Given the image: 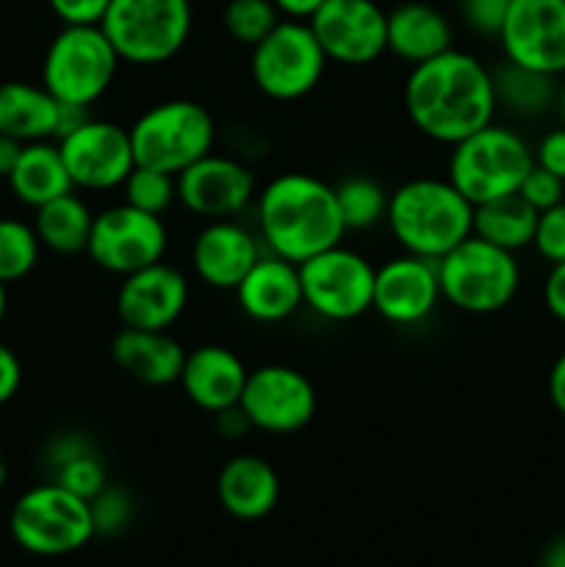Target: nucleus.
Segmentation results:
<instances>
[{
  "instance_id": "8fccbe9b",
  "label": "nucleus",
  "mask_w": 565,
  "mask_h": 567,
  "mask_svg": "<svg viewBox=\"0 0 565 567\" xmlns=\"http://www.w3.org/2000/svg\"><path fill=\"white\" fill-rule=\"evenodd\" d=\"M541 567H565V535H559L543 554Z\"/></svg>"
},
{
  "instance_id": "cd10ccee",
  "label": "nucleus",
  "mask_w": 565,
  "mask_h": 567,
  "mask_svg": "<svg viewBox=\"0 0 565 567\" xmlns=\"http://www.w3.org/2000/svg\"><path fill=\"white\" fill-rule=\"evenodd\" d=\"M94 210L89 208L81 194L70 192L50 199L33 216V230L39 244L55 255H81L86 252L89 233H92Z\"/></svg>"
},
{
  "instance_id": "412c9836",
  "label": "nucleus",
  "mask_w": 565,
  "mask_h": 567,
  "mask_svg": "<svg viewBox=\"0 0 565 567\" xmlns=\"http://www.w3.org/2000/svg\"><path fill=\"white\" fill-rule=\"evenodd\" d=\"M247 363L242 354L222 343H203L186 352L181 371V391L203 413H225L236 408L247 385Z\"/></svg>"
},
{
  "instance_id": "9b49d317",
  "label": "nucleus",
  "mask_w": 565,
  "mask_h": 567,
  "mask_svg": "<svg viewBox=\"0 0 565 567\" xmlns=\"http://www.w3.org/2000/svg\"><path fill=\"white\" fill-rule=\"evenodd\" d=\"M374 269L366 255L341 244L299 264L305 308L319 319L343 324L371 310L374 299Z\"/></svg>"
},
{
  "instance_id": "b1692460",
  "label": "nucleus",
  "mask_w": 565,
  "mask_h": 567,
  "mask_svg": "<svg viewBox=\"0 0 565 567\" xmlns=\"http://www.w3.org/2000/svg\"><path fill=\"white\" fill-rule=\"evenodd\" d=\"M216 498L236 520H260L280 502V476L260 454H233L216 476Z\"/></svg>"
},
{
  "instance_id": "ea45409f",
  "label": "nucleus",
  "mask_w": 565,
  "mask_h": 567,
  "mask_svg": "<svg viewBox=\"0 0 565 567\" xmlns=\"http://www.w3.org/2000/svg\"><path fill=\"white\" fill-rule=\"evenodd\" d=\"M61 25H100L111 0H48Z\"/></svg>"
},
{
  "instance_id": "c03bdc74",
  "label": "nucleus",
  "mask_w": 565,
  "mask_h": 567,
  "mask_svg": "<svg viewBox=\"0 0 565 567\" xmlns=\"http://www.w3.org/2000/svg\"><path fill=\"white\" fill-rule=\"evenodd\" d=\"M89 449H94L92 443H89V437L78 435V432H66V435H59L48 446V465H50V471L59 468V465L66 463V460L78 457V454L89 452Z\"/></svg>"
},
{
  "instance_id": "20e7f679",
  "label": "nucleus",
  "mask_w": 565,
  "mask_h": 567,
  "mask_svg": "<svg viewBox=\"0 0 565 567\" xmlns=\"http://www.w3.org/2000/svg\"><path fill=\"white\" fill-rule=\"evenodd\" d=\"M532 166V144L515 127L493 120L449 147L446 177L471 205H482L518 194Z\"/></svg>"
},
{
  "instance_id": "dca6fc26",
  "label": "nucleus",
  "mask_w": 565,
  "mask_h": 567,
  "mask_svg": "<svg viewBox=\"0 0 565 567\" xmlns=\"http://www.w3.org/2000/svg\"><path fill=\"white\" fill-rule=\"evenodd\" d=\"M258 197V177L236 155L208 153L177 175V205L203 221L238 219Z\"/></svg>"
},
{
  "instance_id": "37998d69",
  "label": "nucleus",
  "mask_w": 565,
  "mask_h": 567,
  "mask_svg": "<svg viewBox=\"0 0 565 567\" xmlns=\"http://www.w3.org/2000/svg\"><path fill=\"white\" fill-rule=\"evenodd\" d=\"M22 385V365L14 349L0 341V404L11 402Z\"/></svg>"
},
{
  "instance_id": "1a4fd4ad",
  "label": "nucleus",
  "mask_w": 565,
  "mask_h": 567,
  "mask_svg": "<svg viewBox=\"0 0 565 567\" xmlns=\"http://www.w3.org/2000/svg\"><path fill=\"white\" fill-rule=\"evenodd\" d=\"M9 532L17 546L37 557H64L94 537L92 507L53 480L31 487L14 502Z\"/></svg>"
},
{
  "instance_id": "6ab92c4d",
  "label": "nucleus",
  "mask_w": 565,
  "mask_h": 567,
  "mask_svg": "<svg viewBox=\"0 0 565 567\" xmlns=\"http://www.w3.org/2000/svg\"><path fill=\"white\" fill-rule=\"evenodd\" d=\"M192 286L177 266L158 264L122 277L116 291V316L133 330H172L186 313Z\"/></svg>"
},
{
  "instance_id": "49530a36",
  "label": "nucleus",
  "mask_w": 565,
  "mask_h": 567,
  "mask_svg": "<svg viewBox=\"0 0 565 567\" xmlns=\"http://www.w3.org/2000/svg\"><path fill=\"white\" fill-rule=\"evenodd\" d=\"M548 399H552L554 410L565 419V352L554 360L552 371H548Z\"/></svg>"
},
{
  "instance_id": "de8ad7c7",
  "label": "nucleus",
  "mask_w": 565,
  "mask_h": 567,
  "mask_svg": "<svg viewBox=\"0 0 565 567\" xmlns=\"http://www.w3.org/2000/svg\"><path fill=\"white\" fill-rule=\"evenodd\" d=\"M216 430L222 432V435L225 437H238V435H244V432H249L253 430V426H249V421H247V415L242 413V408H230V410H225V413H216Z\"/></svg>"
},
{
  "instance_id": "4c0bfd02",
  "label": "nucleus",
  "mask_w": 565,
  "mask_h": 567,
  "mask_svg": "<svg viewBox=\"0 0 565 567\" xmlns=\"http://www.w3.org/2000/svg\"><path fill=\"white\" fill-rule=\"evenodd\" d=\"M510 0H460V17L476 37L499 39L507 20Z\"/></svg>"
},
{
  "instance_id": "2eb2a0df",
  "label": "nucleus",
  "mask_w": 565,
  "mask_h": 567,
  "mask_svg": "<svg viewBox=\"0 0 565 567\" xmlns=\"http://www.w3.org/2000/svg\"><path fill=\"white\" fill-rule=\"evenodd\" d=\"M308 25L330 64L358 70L388 53V11L377 0H327Z\"/></svg>"
},
{
  "instance_id": "c9c22d12",
  "label": "nucleus",
  "mask_w": 565,
  "mask_h": 567,
  "mask_svg": "<svg viewBox=\"0 0 565 567\" xmlns=\"http://www.w3.org/2000/svg\"><path fill=\"white\" fill-rule=\"evenodd\" d=\"M89 507H92L94 535H120L133 518L131 493L120 485H111V482L89 502Z\"/></svg>"
},
{
  "instance_id": "aec40b11",
  "label": "nucleus",
  "mask_w": 565,
  "mask_h": 567,
  "mask_svg": "<svg viewBox=\"0 0 565 567\" xmlns=\"http://www.w3.org/2000/svg\"><path fill=\"white\" fill-rule=\"evenodd\" d=\"M264 252L258 233L238 219L205 221L192 241V269L203 286L236 291Z\"/></svg>"
},
{
  "instance_id": "f8f14e48",
  "label": "nucleus",
  "mask_w": 565,
  "mask_h": 567,
  "mask_svg": "<svg viewBox=\"0 0 565 567\" xmlns=\"http://www.w3.org/2000/svg\"><path fill=\"white\" fill-rule=\"evenodd\" d=\"M170 249V230L164 216L144 214L127 203L97 210L89 233L86 255L97 269L127 277L158 264Z\"/></svg>"
},
{
  "instance_id": "9d476101",
  "label": "nucleus",
  "mask_w": 565,
  "mask_h": 567,
  "mask_svg": "<svg viewBox=\"0 0 565 567\" xmlns=\"http://www.w3.org/2000/svg\"><path fill=\"white\" fill-rule=\"evenodd\" d=\"M327 55L308 22L280 20L249 48V78L266 100L297 103L308 97L327 72Z\"/></svg>"
},
{
  "instance_id": "e433bc0d",
  "label": "nucleus",
  "mask_w": 565,
  "mask_h": 567,
  "mask_svg": "<svg viewBox=\"0 0 565 567\" xmlns=\"http://www.w3.org/2000/svg\"><path fill=\"white\" fill-rule=\"evenodd\" d=\"M532 249H535L548 266L565 260V199L559 205H554V208L537 214Z\"/></svg>"
},
{
  "instance_id": "c756f323",
  "label": "nucleus",
  "mask_w": 565,
  "mask_h": 567,
  "mask_svg": "<svg viewBox=\"0 0 565 567\" xmlns=\"http://www.w3.org/2000/svg\"><path fill=\"white\" fill-rule=\"evenodd\" d=\"M493 92H496V105L513 116H541L554 109L559 83L554 75L526 70V66L504 61L493 70Z\"/></svg>"
},
{
  "instance_id": "09e8293b",
  "label": "nucleus",
  "mask_w": 565,
  "mask_h": 567,
  "mask_svg": "<svg viewBox=\"0 0 565 567\" xmlns=\"http://www.w3.org/2000/svg\"><path fill=\"white\" fill-rule=\"evenodd\" d=\"M22 147H25V144L0 133V177H3V181H9L11 169L17 166V158H20Z\"/></svg>"
},
{
  "instance_id": "ddd939ff",
  "label": "nucleus",
  "mask_w": 565,
  "mask_h": 567,
  "mask_svg": "<svg viewBox=\"0 0 565 567\" xmlns=\"http://www.w3.org/2000/svg\"><path fill=\"white\" fill-rule=\"evenodd\" d=\"M316 388L308 374L286 363H264L249 369L238 408L249 426L264 435H294L316 415Z\"/></svg>"
},
{
  "instance_id": "f3484780",
  "label": "nucleus",
  "mask_w": 565,
  "mask_h": 567,
  "mask_svg": "<svg viewBox=\"0 0 565 567\" xmlns=\"http://www.w3.org/2000/svg\"><path fill=\"white\" fill-rule=\"evenodd\" d=\"M499 44L504 61L565 75V0H510Z\"/></svg>"
},
{
  "instance_id": "f257e3e1",
  "label": "nucleus",
  "mask_w": 565,
  "mask_h": 567,
  "mask_svg": "<svg viewBox=\"0 0 565 567\" xmlns=\"http://www.w3.org/2000/svg\"><path fill=\"white\" fill-rule=\"evenodd\" d=\"M402 105L421 136L454 147L496 120L493 70L474 53L452 48L424 64L410 66Z\"/></svg>"
},
{
  "instance_id": "f704fd0d",
  "label": "nucleus",
  "mask_w": 565,
  "mask_h": 567,
  "mask_svg": "<svg viewBox=\"0 0 565 567\" xmlns=\"http://www.w3.org/2000/svg\"><path fill=\"white\" fill-rule=\"evenodd\" d=\"M53 482L55 485L66 487L70 493H75V496L92 502V498L109 485V474H105V465L103 460L97 457V452L89 449V452L78 454V457L66 460L59 468H53Z\"/></svg>"
},
{
  "instance_id": "7c9ffc66",
  "label": "nucleus",
  "mask_w": 565,
  "mask_h": 567,
  "mask_svg": "<svg viewBox=\"0 0 565 567\" xmlns=\"http://www.w3.org/2000/svg\"><path fill=\"white\" fill-rule=\"evenodd\" d=\"M338 210L347 233H366L386 225L391 192L369 175H352L336 186Z\"/></svg>"
},
{
  "instance_id": "a19ab883",
  "label": "nucleus",
  "mask_w": 565,
  "mask_h": 567,
  "mask_svg": "<svg viewBox=\"0 0 565 567\" xmlns=\"http://www.w3.org/2000/svg\"><path fill=\"white\" fill-rule=\"evenodd\" d=\"M535 153V166L552 172L559 181H565V127H552L548 133H543L541 142L532 147Z\"/></svg>"
},
{
  "instance_id": "603ef678",
  "label": "nucleus",
  "mask_w": 565,
  "mask_h": 567,
  "mask_svg": "<svg viewBox=\"0 0 565 567\" xmlns=\"http://www.w3.org/2000/svg\"><path fill=\"white\" fill-rule=\"evenodd\" d=\"M6 480H9V463H6L3 452H0V491L6 487Z\"/></svg>"
},
{
  "instance_id": "79ce46f5",
  "label": "nucleus",
  "mask_w": 565,
  "mask_h": 567,
  "mask_svg": "<svg viewBox=\"0 0 565 567\" xmlns=\"http://www.w3.org/2000/svg\"><path fill=\"white\" fill-rule=\"evenodd\" d=\"M543 305L548 313L565 324V260L552 264L546 280H543Z\"/></svg>"
},
{
  "instance_id": "72a5a7b5",
  "label": "nucleus",
  "mask_w": 565,
  "mask_h": 567,
  "mask_svg": "<svg viewBox=\"0 0 565 567\" xmlns=\"http://www.w3.org/2000/svg\"><path fill=\"white\" fill-rule=\"evenodd\" d=\"M280 20V11L271 0H227L222 11L225 33L244 48H255Z\"/></svg>"
},
{
  "instance_id": "a211bd4d",
  "label": "nucleus",
  "mask_w": 565,
  "mask_h": 567,
  "mask_svg": "<svg viewBox=\"0 0 565 567\" xmlns=\"http://www.w3.org/2000/svg\"><path fill=\"white\" fill-rule=\"evenodd\" d=\"M441 302L435 260L402 252L374 269L371 310L391 327L424 324Z\"/></svg>"
},
{
  "instance_id": "0eeeda50",
  "label": "nucleus",
  "mask_w": 565,
  "mask_h": 567,
  "mask_svg": "<svg viewBox=\"0 0 565 567\" xmlns=\"http://www.w3.org/2000/svg\"><path fill=\"white\" fill-rule=\"evenodd\" d=\"M120 55L100 25H64L42 59V86L59 103L92 111L114 86Z\"/></svg>"
},
{
  "instance_id": "393cba45",
  "label": "nucleus",
  "mask_w": 565,
  "mask_h": 567,
  "mask_svg": "<svg viewBox=\"0 0 565 567\" xmlns=\"http://www.w3.org/2000/svg\"><path fill=\"white\" fill-rule=\"evenodd\" d=\"M452 22L424 0H408L388 11V53L415 66L452 50Z\"/></svg>"
},
{
  "instance_id": "39448f33",
  "label": "nucleus",
  "mask_w": 565,
  "mask_h": 567,
  "mask_svg": "<svg viewBox=\"0 0 565 567\" xmlns=\"http://www.w3.org/2000/svg\"><path fill=\"white\" fill-rule=\"evenodd\" d=\"M136 166L181 175L199 158L216 150L214 114L188 97L161 100L136 116L127 127Z\"/></svg>"
},
{
  "instance_id": "a18cd8bd",
  "label": "nucleus",
  "mask_w": 565,
  "mask_h": 567,
  "mask_svg": "<svg viewBox=\"0 0 565 567\" xmlns=\"http://www.w3.org/2000/svg\"><path fill=\"white\" fill-rule=\"evenodd\" d=\"M275 9L280 11L282 20H299V22H308L327 0H271Z\"/></svg>"
},
{
  "instance_id": "a878e982",
  "label": "nucleus",
  "mask_w": 565,
  "mask_h": 567,
  "mask_svg": "<svg viewBox=\"0 0 565 567\" xmlns=\"http://www.w3.org/2000/svg\"><path fill=\"white\" fill-rule=\"evenodd\" d=\"M61 103L42 86L28 81L0 83V133L22 144L55 142Z\"/></svg>"
},
{
  "instance_id": "3c124183",
  "label": "nucleus",
  "mask_w": 565,
  "mask_h": 567,
  "mask_svg": "<svg viewBox=\"0 0 565 567\" xmlns=\"http://www.w3.org/2000/svg\"><path fill=\"white\" fill-rule=\"evenodd\" d=\"M554 111H557V116H559V125L565 127V83L559 86L557 100H554Z\"/></svg>"
},
{
  "instance_id": "7ed1b4c3",
  "label": "nucleus",
  "mask_w": 565,
  "mask_h": 567,
  "mask_svg": "<svg viewBox=\"0 0 565 567\" xmlns=\"http://www.w3.org/2000/svg\"><path fill=\"white\" fill-rule=\"evenodd\" d=\"M386 225L402 252L438 260L471 236L474 205L449 177H413L391 192Z\"/></svg>"
},
{
  "instance_id": "2f4dec72",
  "label": "nucleus",
  "mask_w": 565,
  "mask_h": 567,
  "mask_svg": "<svg viewBox=\"0 0 565 567\" xmlns=\"http://www.w3.org/2000/svg\"><path fill=\"white\" fill-rule=\"evenodd\" d=\"M42 255L33 225L22 219H0V282H17L31 275Z\"/></svg>"
},
{
  "instance_id": "6e6552de",
  "label": "nucleus",
  "mask_w": 565,
  "mask_h": 567,
  "mask_svg": "<svg viewBox=\"0 0 565 567\" xmlns=\"http://www.w3.org/2000/svg\"><path fill=\"white\" fill-rule=\"evenodd\" d=\"M100 28L122 64L161 66L186 48L194 6L192 0H111Z\"/></svg>"
},
{
  "instance_id": "bb28decb",
  "label": "nucleus",
  "mask_w": 565,
  "mask_h": 567,
  "mask_svg": "<svg viewBox=\"0 0 565 567\" xmlns=\"http://www.w3.org/2000/svg\"><path fill=\"white\" fill-rule=\"evenodd\" d=\"M9 188L22 205L28 208H42L50 199L61 197V194L75 192L72 177L66 172L64 158L55 142H31L22 147L17 166L9 175Z\"/></svg>"
},
{
  "instance_id": "58836bf2",
  "label": "nucleus",
  "mask_w": 565,
  "mask_h": 567,
  "mask_svg": "<svg viewBox=\"0 0 565 567\" xmlns=\"http://www.w3.org/2000/svg\"><path fill=\"white\" fill-rule=\"evenodd\" d=\"M518 194L521 199H526V203L537 210V214H543V210L563 203L565 181H559V177L552 175V172L541 169V166H532L530 175H526L524 183H521Z\"/></svg>"
},
{
  "instance_id": "473e14b6",
  "label": "nucleus",
  "mask_w": 565,
  "mask_h": 567,
  "mask_svg": "<svg viewBox=\"0 0 565 567\" xmlns=\"http://www.w3.org/2000/svg\"><path fill=\"white\" fill-rule=\"evenodd\" d=\"M122 203L153 216H166L177 205V177L170 172L133 166L122 183Z\"/></svg>"
},
{
  "instance_id": "c85d7f7f",
  "label": "nucleus",
  "mask_w": 565,
  "mask_h": 567,
  "mask_svg": "<svg viewBox=\"0 0 565 567\" xmlns=\"http://www.w3.org/2000/svg\"><path fill=\"white\" fill-rule=\"evenodd\" d=\"M535 227L537 210L526 199H521V194H507V197L474 205L471 233L485 238L487 244L507 249V252H521V249L532 247Z\"/></svg>"
},
{
  "instance_id": "f03ea898",
  "label": "nucleus",
  "mask_w": 565,
  "mask_h": 567,
  "mask_svg": "<svg viewBox=\"0 0 565 567\" xmlns=\"http://www.w3.org/2000/svg\"><path fill=\"white\" fill-rule=\"evenodd\" d=\"M255 233L269 255L305 264L347 236L336 186L308 172L275 175L255 197Z\"/></svg>"
},
{
  "instance_id": "4468645a",
  "label": "nucleus",
  "mask_w": 565,
  "mask_h": 567,
  "mask_svg": "<svg viewBox=\"0 0 565 567\" xmlns=\"http://www.w3.org/2000/svg\"><path fill=\"white\" fill-rule=\"evenodd\" d=\"M55 144H59L75 192L78 188L94 194L114 192V188H122L125 177L136 166L131 133L120 122L89 116Z\"/></svg>"
},
{
  "instance_id": "5701e85b",
  "label": "nucleus",
  "mask_w": 565,
  "mask_h": 567,
  "mask_svg": "<svg viewBox=\"0 0 565 567\" xmlns=\"http://www.w3.org/2000/svg\"><path fill=\"white\" fill-rule=\"evenodd\" d=\"M111 360L131 380L150 388H166L181 380L186 349L170 330L122 327L111 341Z\"/></svg>"
},
{
  "instance_id": "423d86ee",
  "label": "nucleus",
  "mask_w": 565,
  "mask_h": 567,
  "mask_svg": "<svg viewBox=\"0 0 565 567\" xmlns=\"http://www.w3.org/2000/svg\"><path fill=\"white\" fill-rule=\"evenodd\" d=\"M441 299L469 316H493L513 305L521 288L515 252L471 233L465 241L435 260Z\"/></svg>"
},
{
  "instance_id": "4be33fe9",
  "label": "nucleus",
  "mask_w": 565,
  "mask_h": 567,
  "mask_svg": "<svg viewBox=\"0 0 565 567\" xmlns=\"http://www.w3.org/2000/svg\"><path fill=\"white\" fill-rule=\"evenodd\" d=\"M236 305L258 324H282L305 308L299 266L264 252L236 286Z\"/></svg>"
},
{
  "instance_id": "864d4df0",
  "label": "nucleus",
  "mask_w": 565,
  "mask_h": 567,
  "mask_svg": "<svg viewBox=\"0 0 565 567\" xmlns=\"http://www.w3.org/2000/svg\"><path fill=\"white\" fill-rule=\"evenodd\" d=\"M6 305H9V297H6V282H0V321L6 316Z\"/></svg>"
}]
</instances>
